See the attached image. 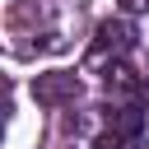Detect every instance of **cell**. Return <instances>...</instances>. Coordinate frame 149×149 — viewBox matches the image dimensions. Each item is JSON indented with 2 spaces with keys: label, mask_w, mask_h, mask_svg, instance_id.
Returning a JSON list of instances; mask_svg holds the SVG:
<instances>
[{
  "label": "cell",
  "mask_w": 149,
  "mask_h": 149,
  "mask_svg": "<svg viewBox=\"0 0 149 149\" xmlns=\"http://www.w3.org/2000/svg\"><path fill=\"white\" fill-rule=\"evenodd\" d=\"M33 98H37L42 107L74 102V98H79V74H70V70H47V74L33 79Z\"/></svg>",
  "instance_id": "1"
},
{
  "label": "cell",
  "mask_w": 149,
  "mask_h": 149,
  "mask_svg": "<svg viewBox=\"0 0 149 149\" xmlns=\"http://www.w3.org/2000/svg\"><path fill=\"white\" fill-rule=\"evenodd\" d=\"M107 88H116V93H135L140 84H135V74H130L126 65H112V70H107Z\"/></svg>",
  "instance_id": "4"
},
{
  "label": "cell",
  "mask_w": 149,
  "mask_h": 149,
  "mask_svg": "<svg viewBox=\"0 0 149 149\" xmlns=\"http://www.w3.org/2000/svg\"><path fill=\"white\" fill-rule=\"evenodd\" d=\"M140 126H144V116H140L135 107H121V112H112V130H121L126 140H130V135H140Z\"/></svg>",
  "instance_id": "3"
},
{
  "label": "cell",
  "mask_w": 149,
  "mask_h": 149,
  "mask_svg": "<svg viewBox=\"0 0 149 149\" xmlns=\"http://www.w3.org/2000/svg\"><path fill=\"white\" fill-rule=\"evenodd\" d=\"M130 42H135V33H130V23H121V19H107V23H98V42H93V61L98 56H121V51H130Z\"/></svg>",
  "instance_id": "2"
},
{
  "label": "cell",
  "mask_w": 149,
  "mask_h": 149,
  "mask_svg": "<svg viewBox=\"0 0 149 149\" xmlns=\"http://www.w3.org/2000/svg\"><path fill=\"white\" fill-rule=\"evenodd\" d=\"M121 140H126L121 130H107V135H98V140H93V149H121Z\"/></svg>",
  "instance_id": "5"
},
{
  "label": "cell",
  "mask_w": 149,
  "mask_h": 149,
  "mask_svg": "<svg viewBox=\"0 0 149 149\" xmlns=\"http://www.w3.org/2000/svg\"><path fill=\"white\" fill-rule=\"evenodd\" d=\"M121 9L126 14H140V9H149V0H121Z\"/></svg>",
  "instance_id": "6"
}]
</instances>
